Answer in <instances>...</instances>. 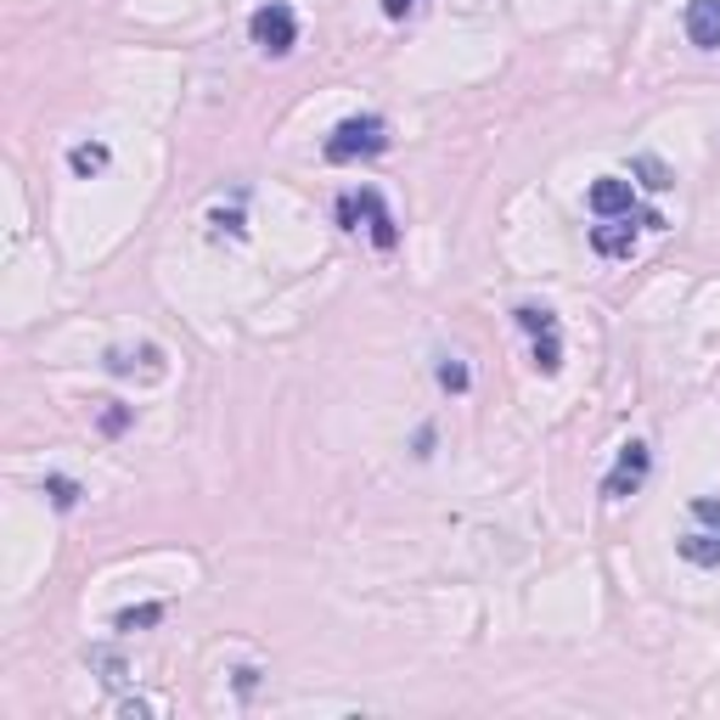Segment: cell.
I'll return each mask as SVG.
<instances>
[{"label":"cell","instance_id":"6da1fadb","mask_svg":"<svg viewBox=\"0 0 720 720\" xmlns=\"http://www.w3.org/2000/svg\"><path fill=\"white\" fill-rule=\"evenodd\" d=\"M355 220H367L372 248L388 253V248L400 243V225H395V214H388V203H383L377 186H360V191H349V198H338V225H344V232H360Z\"/></svg>","mask_w":720,"mask_h":720},{"label":"cell","instance_id":"7a4b0ae2","mask_svg":"<svg viewBox=\"0 0 720 720\" xmlns=\"http://www.w3.org/2000/svg\"><path fill=\"white\" fill-rule=\"evenodd\" d=\"M326 163H355V158H377L388 152V124L377 113H360V119H344L333 136H326Z\"/></svg>","mask_w":720,"mask_h":720},{"label":"cell","instance_id":"3957f363","mask_svg":"<svg viewBox=\"0 0 720 720\" xmlns=\"http://www.w3.org/2000/svg\"><path fill=\"white\" fill-rule=\"evenodd\" d=\"M248 35H253V46L265 57H287L293 46H299V17H293L287 0H265V7L248 17Z\"/></svg>","mask_w":720,"mask_h":720},{"label":"cell","instance_id":"277c9868","mask_svg":"<svg viewBox=\"0 0 720 720\" xmlns=\"http://www.w3.org/2000/svg\"><path fill=\"white\" fill-rule=\"evenodd\" d=\"M647 473H653V450H647L642 439H625V445H619V462H613L608 479H603V501L636 496V489L647 484Z\"/></svg>","mask_w":720,"mask_h":720},{"label":"cell","instance_id":"5b68a950","mask_svg":"<svg viewBox=\"0 0 720 720\" xmlns=\"http://www.w3.org/2000/svg\"><path fill=\"white\" fill-rule=\"evenodd\" d=\"M585 203H592L597 220H619V214L636 209V191H631V181H619V175H597L592 191H585Z\"/></svg>","mask_w":720,"mask_h":720},{"label":"cell","instance_id":"8992f818","mask_svg":"<svg viewBox=\"0 0 720 720\" xmlns=\"http://www.w3.org/2000/svg\"><path fill=\"white\" fill-rule=\"evenodd\" d=\"M681 28L698 51H720V0H686Z\"/></svg>","mask_w":720,"mask_h":720},{"label":"cell","instance_id":"52a82bcc","mask_svg":"<svg viewBox=\"0 0 720 720\" xmlns=\"http://www.w3.org/2000/svg\"><path fill=\"white\" fill-rule=\"evenodd\" d=\"M592 248H597L603 259H631V253H636V225H631V214L603 220L597 232H592Z\"/></svg>","mask_w":720,"mask_h":720},{"label":"cell","instance_id":"ba28073f","mask_svg":"<svg viewBox=\"0 0 720 720\" xmlns=\"http://www.w3.org/2000/svg\"><path fill=\"white\" fill-rule=\"evenodd\" d=\"M136 360H141V367H152V377H163V349H158V344H141V349H108V355H102V367H108L113 377H129V372H136Z\"/></svg>","mask_w":720,"mask_h":720},{"label":"cell","instance_id":"9c48e42d","mask_svg":"<svg viewBox=\"0 0 720 720\" xmlns=\"http://www.w3.org/2000/svg\"><path fill=\"white\" fill-rule=\"evenodd\" d=\"M675 551L693 569H720V530H693V535H681Z\"/></svg>","mask_w":720,"mask_h":720},{"label":"cell","instance_id":"30bf717a","mask_svg":"<svg viewBox=\"0 0 720 720\" xmlns=\"http://www.w3.org/2000/svg\"><path fill=\"white\" fill-rule=\"evenodd\" d=\"M113 163V152H108V141H79V147H69V170L79 175V181H90V175H102Z\"/></svg>","mask_w":720,"mask_h":720},{"label":"cell","instance_id":"8fae6325","mask_svg":"<svg viewBox=\"0 0 720 720\" xmlns=\"http://www.w3.org/2000/svg\"><path fill=\"white\" fill-rule=\"evenodd\" d=\"M85 665L102 675V686H113V693H119V686H129V665L119 659L113 647H85Z\"/></svg>","mask_w":720,"mask_h":720},{"label":"cell","instance_id":"7c38bea8","mask_svg":"<svg viewBox=\"0 0 720 720\" xmlns=\"http://www.w3.org/2000/svg\"><path fill=\"white\" fill-rule=\"evenodd\" d=\"M631 175H636L647 191H670V186H675V170H670L665 158H653V152H636V158H631Z\"/></svg>","mask_w":720,"mask_h":720},{"label":"cell","instance_id":"4fadbf2b","mask_svg":"<svg viewBox=\"0 0 720 720\" xmlns=\"http://www.w3.org/2000/svg\"><path fill=\"white\" fill-rule=\"evenodd\" d=\"M158 619H163V603H141V608H119V613H113V631H119V636H136V631H152V625H158Z\"/></svg>","mask_w":720,"mask_h":720},{"label":"cell","instance_id":"5bb4252c","mask_svg":"<svg viewBox=\"0 0 720 720\" xmlns=\"http://www.w3.org/2000/svg\"><path fill=\"white\" fill-rule=\"evenodd\" d=\"M434 377H439V388H445V395H468V388H473V372H468V367H462V360H456V355H439Z\"/></svg>","mask_w":720,"mask_h":720},{"label":"cell","instance_id":"9a60e30c","mask_svg":"<svg viewBox=\"0 0 720 720\" xmlns=\"http://www.w3.org/2000/svg\"><path fill=\"white\" fill-rule=\"evenodd\" d=\"M512 321H518L530 338H541V333H558V315H551L546 305H518V310H512Z\"/></svg>","mask_w":720,"mask_h":720},{"label":"cell","instance_id":"2e32d148","mask_svg":"<svg viewBox=\"0 0 720 720\" xmlns=\"http://www.w3.org/2000/svg\"><path fill=\"white\" fill-rule=\"evenodd\" d=\"M46 496H51V507H57V512H74L85 489H79L74 479H62V473H46Z\"/></svg>","mask_w":720,"mask_h":720},{"label":"cell","instance_id":"e0dca14e","mask_svg":"<svg viewBox=\"0 0 720 720\" xmlns=\"http://www.w3.org/2000/svg\"><path fill=\"white\" fill-rule=\"evenodd\" d=\"M558 367H563V344H558V333H541V338H535V372L551 377Z\"/></svg>","mask_w":720,"mask_h":720},{"label":"cell","instance_id":"ac0fdd59","mask_svg":"<svg viewBox=\"0 0 720 720\" xmlns=\"http://www.w3.org/2000/svg\"><path fill=\"white\" fill-rule=\"evenodd\" d=\"M129 422H136V411L119 406V400H108V411H102V434H108V439H119V434L129 429Z\"/></svg>","mask_w":720,"mask_h":720},{"label":"cell","instance_id":"d6986e66","mask_svg":"<svg viewBox=\"0 0 720 720\" xmlns=\"http://www.w3.org/2000/svg\"><path fill=\"white\" fill-rule=\"evenodd\" d=\"M119 715H124V720H152V715H158V704H152V698H124V704H119Z\"/></svg>","mask_w":720,"mask_h":720},{"label":"cell","instance_id":"ffe728a7","mask_svg":"<svg viewBox=\"0 0 720 720\" xmlns=\"http://www.w3.org/2000/svg\"><path fill=\"white\" fill-rule=\"evenodd\" d=\"M693 518L709 523V530H720V501H715V496H698V501H693Z\"/></svg>","mask_w":720,"mask_h":720},{"label":"cell","instance_id":"44dd1931","mask_svg":"<svg viewBox=\"0 0 720 720\" xmlns=\"http://www.w3.org/2000/svg\"><path fill=\"white\" fill-rule=\"evenodd\" d=\"M417 7H422V0H383V17H388V23H406Z\"/></svg>","mask_w":720,"mask_h":720},{"label":"cell","instance_id":"7402d4cb","mask_svg":"<svg viewBox=\"0 0 720 720\" xmlns=\"http://www.w3.org/2000/svg\"><path fill=\"white\" fill-rule=\"evenodd\" d=\"M253 686H259V670H253V665H243V670H237V693L248 698V693H253Z\"/></svg>","mask_w":720,"mask_h":720},{"label":"cell","instance_id":"603a6c76","mask_svg":"<svg viewBox=\"0 0 720 720\" xmlns=\"http://www.w3.org/2000/svg\"><path fill=\"white\" fill-rule=\"evenodd\" d=\"M636 225H642V232H665V225H670V220H665V214H659V209H647V214H642V220H636Z\"/></svg>","mask_w":720,"mask_h":720},{"label":"cell","instance_id":"cb8c5ba5","mask_svg":"<svg viewBox=\"0 0 720 720\" xmlns=\"http://www.w3.org/2000/svg\"><path fill=\"white\" fill-rule=\"evenodd\" d=\"M214 225H220V232H232V237H243V214H214Z\"/></svg>","mask_w":720,"mask_h":720}]
</instances>
